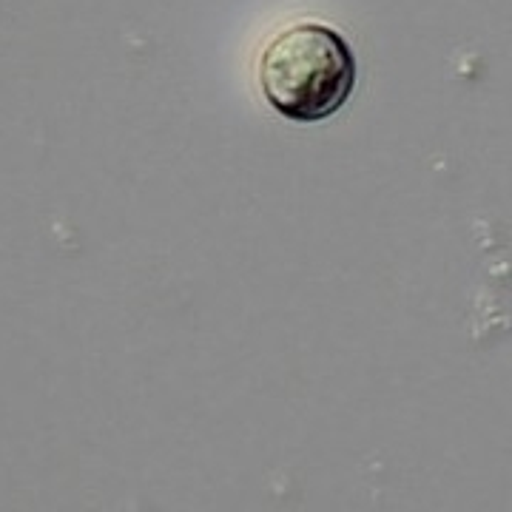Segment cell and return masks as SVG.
Segmentation results:
<instances>
[{
    "mask_svg": "<svg viewBox=\"0 0 512 512\" xmlns=\"http://www.w3.org/2000/svg\"><path fill=\"white\" fill-rule=\"evenodd\" d=\"M359 63L342 32L302 20L276 32L256 63L265 103L293 123H322L350 100Z\"/></svg>",
    "mask_w": 512,
    "mask_h": 512,
    "instance_id": "cell-1",
    "label": "cell"
}]
</instances>
